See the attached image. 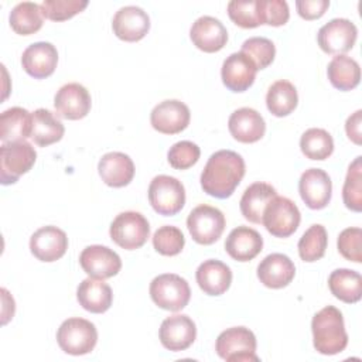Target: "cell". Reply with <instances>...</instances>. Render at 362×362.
I'll return each mask as SVG.
<instances>
[{
	"mask_svg": "<svg viewBox=\"0 0 362 362\" xmlns=\"http://www.w3.org/2000/svg\"><path fill=\"white\" fill-rule=\"evenodd\" d=\"M246 165L240 154L232 150L215 151L201 173L204 192L214 198H229L245 177Z\"/></svg>",
	"mask_w": 362,
	"mask_h": 362,
	"instance_id": "6da1fadb",
	"label": "cell"
},
{
	"mask_svg": "<svg viewBox=\"0 0 362 362\" xmlns=\"http://www.w3.org/2000/svg\"><path fill=\"white\" fill-rule=\"evenodd\" d=\"M311 331L314 348L322 355H337L348 345L342 313L334 305L324 307L313 317Z\"/></svg>",
	"mask_w": 362,
	"mask_h": 362,
	"instance_id": "7a4b0ae2",
	"label": "cell"
},
{
	"mask_svg": "<svg viewBox=\"0 0 362 362\" xmlns=\"http://www.w3.org/2000/svg\"><path fill=\"white\" fill-rule=\"evenodd\" d=\"M37 160V151L27 140L3 143L0 147V180L3 185L17 182Z\"/></svg>",
	"mask_w": 362,
	"mask_h": 362,
	"instance_id": "3957f363",
	"label": "cell"
},
{
	"mask_svg": "<svg viewBox=\"0 0 362 362\" xmlns=\"http://www.w3.org/2000/svg\"><path fill=\"white\" fill-rule=\"evenodd\" d=\"M57 342L59 348L69 355H85L93 351L98 342L96 327L85 318H68L57 331Z\"/></svg>",
	"mask_w": 362,
	"mask_h": 362,
	"instance_id": "277c9868",
	"label": "cell"
},
{
	"mask_svg": "<svg viewBox=\"0 0 362 362\" xmlns=\"http://www.w3.org/2000/svg\"><path fill=\"white\" fill-rule=\"evenodd\" d=\"M256 337L246 327H232L222 331L215 342L216 354L226 362L259 361Z\"/></svg>",
	"mask_w": 362,
	"mask_h": 362,
	"instance_id": "5b68a950",
	"label": "cell"
},
{
	"mask_svg": "<svg viewBox=\"0 0 362 362\" xmlns=\"http://www.w3.org/2000/svg\"><path fill=\"white\" fill-rule=\"evenodd\" d=\"M150 297L156 305L167 311H181L191 298V290L185 279L174 273H164L150 283Z\"/></svg>",
	"mask_w": 362,
	"mask_h": 362,
	"instance_id": "8992f818",
	"label": "cell"
},
{
	"mask_svg": "<svg viewBox=\"0 0 362 362\" xmlns=\"http://www.w3.org/2000/svg\"><path fill=\"white\" fill-rule=\"evenodd\" d=\"M148 201L157 214L173 216L184 208L185 188L175 177L157 175L148 185Z\"/></svg>",
	"mask_w": 362,
	"mask_h": 362,
	"instance_id": "52a82bcc",
	"label": "cell"
},
{
	"mask_svg": "<svg viewBox=\"0 0 362 362\" xmlns=\"http://www.w3.org/2000/svg\"><path fill=\"white\" fill-rule=\"evenodd\" d=\"M112 240L126 250L141 247L150 236L148 221L136 211H126L119 214L109 229Z\"/></svg>",
	"mask_w": 362,
	"mask_h": 362,
	"instance_id": "ba28073f",
	"label": "cell"
},
{
	"mask_svg": "<svg viewBox=\"0 0 362 362\" xmlns=\"http://www.w3.org/2000/svg\"><path fill=\"white\" fill-rule=\"evenodd\" d=\"M301 221V214L297 205L286 198L276 195L269 201L263 211L262 223L276 238H288L291 236Z\"/></svg>",
	"mask_w": 362,
	"mask_h": 362,
	"instance_id": "9c48e42d",
	"label": "cell"
},
{
	"mask_svg": "<svg viewBox=\"0 0 362 362\" xmlns=\"http://www.w3.org/2000/svg\"><path fill=\"white\" fill-rule=\"evenodd\" d=\"M225 223L222 211L205 204L195 206L187 218L189 235L199 245L215 243L223 233Z\"/></svg>",
	"mask_w": 362,
	"mask_h": 362,
	"instance_id": "30bf717a",
	"label": "cell"
},
{
	"mask_svg": "<svg viewBox=\"0 0 362 362\" xmlns=\"http://www.w3.org/2000/svg\"><path fill=\"white\" fill-rule=\"evenodd\" d=\"M358 37L356 25L348 18H332L317 34L320 48L325 54L344 55L351 51Z\"/></svg>",
	"mask_w": 362,
	"mask_h": 362,
	"instance_id": "8fae6325",
	"label": "cell"
},
{
	"mask_svg": "<svg viewBox=\"0 0 362 362\" xmlns=\"http://www.w3.org/2000/svg\"><path fill=\"white\" fill-rule=\"evenodd\" d=\"M79 263L89 277L99 280L110 279L122 269L120 256L102 245H90L85 247L79 255Z\"/></svg>",
	"mask_w": 362,
	"mask_h": 362,
	"instance_id": "7c38bea8",
	"label": "cell"
},
{
	"mask_svg": "<svg viewBox=\"0 0 362 362\" xmlns=\"http://www.w3.org/2000/svg\"><path fill=\"white\" fill-rule=\"evenodd\" d=\"M191 113L188 106L177 99L160 102L150 115V123L154 130L163 134H177L189 124Z\"/></svg>",
	"mask_w": 362,
	"mask_h": 362,
	"instance_id": "4fadbf2b",
	"label": "cell"
},
{
	"mask_svg": "<svg viewBox=\"0 0 362 362\" xmlns=\"http://www.w3.org/2000/svg\"><path fill=\"white\" fill-rule=\"evenodd\" d=\"M54 106L59 117L66 120H79L89 113L92 99L83 85L71 82L57 90Z\"/></svg>",
	"mask_w": 362,
	"mask_h": 362,
	"instance_id": "5bb4252c",
	"label": "cell"
},
{
	"mask_svg": "<svg viewBox=\"0 0 362 362\" xmlns=\"http://www.w3.org/2000/svg\"><path fill=\"white\" fill-rule=\"evenodd\" d=\"M158 338L163 346L168 351H185L197 338L195 322L185 314L167 317L160 325Z\"/></svg>",
	"mask_w": 362,
	"mask_h": 362,
	"instance_id": "9a60e30c",
	"label": "cell"
},
{
	"mask_svg": "<svg viewBox=\"0 0 362 362\" xmlns=\"http://www.w3.org/2000/svg\"><path fill=\"white\" fill-rule=\"evenodd\" d=\"M298 192L310 209H322L331 201V178L321 168H308L300 177Z\"/></svg>",
	"mask_w": 362,
	"mask_h": 362,
	"instance_id": "2e32d148",
	"label": "cell"
},
{
	"mask_svg": "<svg viewBox=\"0 0 362 362\" xmlns=\"http://www.w3.org/2000/svg\"><path fill=\"white\" fill-rule=\"evenodd\" d=\"M257 68L255 62L242 51L233 52L222 64L221 78L223 85L232 92L247 90L256 78Z\"/></svg>",
	"mask_w": 362,
	"mask_h": 362,
	"instance_id": "e0dca14e",
	"label": "cell"
},
{
	"mask_svg": "<svg viewBox=\"0 0 362 362\" xmlns=\"http://www.w3.org/2000/svg\"><path fill=\"white\" fill-rule=\"evenodd\" d=\"M112 28L115 35L126 42H136L146 37L150 30L148 14L137 6H126L116 11Z\"/></svg>",
	"mask_w": 362,
	"mask_h": 362,
	"instance_id": "ac0fdd59",
	"label": "cell"
},
{
	"mask_svg": "<svg viewBox=\"0 0 362 362\" xmlns=\"http://www.w3.org/2000/svg\"><path fill=\"white\" fill-rule=\"evenodd\" d=\"M68 249L66 233L52 225L37 229L30 238V250L41 262H55Z\"/></svg>",
	"mask_w": 362,
	"mask_h": 362,
	"instance_id": "d6986e66",
	"label": "cell"
},
{
	"mask_svg": "<svg viewBox=\"0 0 362 362\" xmlns=\"http://www.w3.org/2000/svg\"><path fill=\"white\" fill-rule=\"evenodd\" d=\"M189 37L198 49L212 54L221 51L226 45L228 30L218 18L202 16L191 25Z\"/></svg>",
	"mask_w": 362,
	"mask_h": 362,
	"instance_id": "ffe728a7",
	"label": "cell"
},
{
	"mask_svg": "<svg viewBox=\"0 0 362 362\" xmlns=\"http://www.w3.org/2000/svg\"><path fill=\"white\" fill-rule=\"evenodd\" d=\"M58 64V51L51 42L38 41L28 45L21 55L23 69L35 79H44L54 74Z\"/></svg>",
	"mask_w": 362,
	"mask_h": 362,
	"instance_id": "44dd1931",
	"label": "cell"
},
{
	"mask_svg": "<svg viewBox=\"0 0 362 362\" xmlns=\"http://www.w3.org/2000/svg\"><path fill=\"white\" fill-rule=\"evenodd\" d=\"M296 276L293 260L283 253L267 255L257 266V279L269 288H283L288 286Z\"/></svg>",
	"mask_w": 362,
	"mask_h": 362,
	"instance_id": "7402d4cb",
	"label": "cell"
},
{
	"mask_svg": "<svg viewBox=\"0 0 362 362\" xmlns=\"http://www.w3.org/2000/svg\"><path fill=\"white\" fill-rule=\"evenodd\" d=\"M228 129L232 137L240 143H256L266 132L263 116L252 107H240L235 110L228 120Z\"/></svg>",
	"mask_w": 362,
	"mask_h": 362,
	"instance_id": "603a6c76",
	"label": "cell"
},
{
	"mask_svg": "<svg viewBox=\"0 0 362 362\" xmlns=\"http://www.w3.org/2000/svg\"><path fill=\"white\" fill-rule=\"evenodd\" d=\"M102 181L113 188H122L132 182L134 177L133 160L120 151H110L102 156L98 164Z\"/></svg>",
	"mask_w": 362,
	"mask_h": 362,
	"instance_id": "cb8c5ba5",
	"label": "cell"
},
{
	"mask_svg": "<svg viewBox=\"0 0 362 362\" xmlns=\"http://www.w3.org/2000/svg\"><path fill=\"white\" fill-rule=\"evenodd\" d=\"M262 249V235L249 226H238L232 229L225 240L226 253L238 262H249L255 259Z\"/></svg>",
	"mask_w": 362,
	"mask_h": 362,
	"instance_id": "d4e9b609",
	"label": "cell"
},
{
	"mask_svg": "<svg viewBox=\"0 0 362 362\" xmlns=\"http://www.w3.org/2000/svg\"><path fill=\"white\" fill-rule=\"evenodd\" d=\"M195 279L205 294L221 296L230 287L232 272L223 262L209 259L198 266Z\"/></svg>",
	"mask_w": 362,
	"mask_h": 362,
	"instance_id": "484cf974",
	"label": "cell"
},
{
	"mask_svg": "<svg viewBox=\"0 0 362 362\" xmlns=\"http://www.w3.org/2000/svg\"><path fill=\"white\" fill-rule=\"evenodd\" d=\"M76 298L81 307L93 314L107 311L113 301V293L107 283L99 279H85L76 288Z\"/></svg>",
	"mask_w": 362,
	"mask_h": 362,
	"instance_id": "4316f807",
	"label": "cell"
},
{
	"mask_svg": "<svg viewBox=\"0 0 362 362\" xmlns=\"http://www.w3.org/2000/svg\"><path fill=\"white\" fill-rule=\"evenodd\" d=\"M277 195L274 187H272L267 182H253L250 184L239 202L240 212L245 219H247L252 223H262V216L266 205L272 198Z\"/></svg>",
	"mask_w": 362,
	"mask_h": 362,
	"instance_id": "83f0119b",
	"label": "cell"
},
{
	"mask_svg": "<svg viewBox=\"0 0 362 362\" xmlns=\"http://www.w3.org/2000/svg\"><path fill=\"white\" fill-rule=\"evenodd\" d=\"M33 113L24 107H10L0 115V139L3 143L31 137Z\"/></svg>",
	"mask_w": 362,
	"mask_h": 362,
	"instance_id": "f1b7e54d",
	"label": "cell"
},
{
	"mask_svg": "<svg viewBox=\"0 0 362 362\" xmlns=\"http://www.w3.org/2000/svg\"><path fill=\"white\" fill-rule=\"evenodd\" d=\"M65 127L61 120L48 109L40 107L33 113L31 140L40 146L47 147L62 139Z\"/></svg>",
	"mask_w": 362,
	"mask_h": 362,
	"instance_id": "f546056e",
	"label": "cell"
},
{
	"mask_svg": "<svg viewBox=\"0 0 362 362\" xmlns=\"http://www.w3.org/2000/svg\"><path fill=\"white\" fill-rule=\"evenodd\" d=\"M327 75L335 89L346 92L359 85L361 68L354 58L348 55H337L328 64Z\"/></svg>",
	"mask_w": 362,
	"mask_h": 362,
	"instance_id": "4dcf8cb0",
	"label": "cell"
},
{
	"mask_svg": "<svg viewBox=\"0 0 362 362\" xmlns=\"http://www.w3.org/2000/svg\"><path fill=\"white\" fill-rule=\"evenodd\" d=\"M328 287L334 297L354 304L362 297V276L351 269H337L328 277Z\"/></svg>",
	"mask_w": 362,
	"mask_h": 362,
	"instance_id": "1f68e13d",
	"label": "cell"
},
{
	"mask_svg": "<svg viewBox=\"0 0 362 362\" xmlns=\"http://www.w3.org/2000/svg\"><path fill=\"white\" fill-rule=\"evenodd\" d=\"M298 103V95L296 86L284 79L276 81L267 90L266 106L269 112L276 117L288 116Z\"/></svg>",
	"mask_w": 362,
	"mask_h": 362,
	"instance_id": "d6a6232c",
	"label": "cell"
},
{
	"mask_svg": "<svg viewBox=\"0 0 362 362\" xmlns=\"http://www.w3.org/2000/svg\"><path fill=\"white\" fill-rule=\"evenodd\" d=\"M10 27L20 35H31L37 33L44 23L41 6L33 1H23L10 11Z\"/></svg>",
	"mask_w": 362,
	"mask_h": 362,
	"instance_id": "836d02e7",
	"label": "cell"
},
{
	"mask_svg": "<svg viewBox=\"0 0 362 362\" xmlns=\"http://www.w3.org/2000/svg\"><path fill=\"white\" fill-rule=\"evenodd\" d=\"M300 148L307 158L322 161L332 154L334 140L327 130L311 127L303 133L300 139Z\"/></svg>",
	"mask_w": 362,
	"mask_h": 362,
	"instance_id": "e575fe53",
	"label": "cell"
},
{
	"mask_svg": "<svg viewBox=\"0 0 362 362\" xmlns=\"http://www.w3.org/2000/svg\"><path fill=\"white\" fill-rule=\"evenodd\" d=\"M328 245V235L322 225H311L300 238L297 249L301 260L313 263L320 260L325 255Z\"/></svg>",
	"mask_w": 362,
	"mask_h": 362,
	"instance_id": "d590c367",
	"label": "cell"
},
{
	"mask_svg": "<svg viewBox=\"0 0 362 362\" xmlns=\"http://www.w3.org/2000/svg\"><path fill=\"white\" fill-rule=\"evenodd\" d=\"M342 199L348 209L362 211V157L358 156L348 167L342 188Z\"/></svg>",
	"mask_w": 362,
	"mask_h": 362,
	"instance_id": "8d00e7d4",
	"label": "cell"
},
{
	"mask_svg": "<svg viewBox=\"0 0 362 362\" xmlns=\"http://www.w3.org/2000/svg\"><path fill=\"white\" fill-rule=\"evenodd\" d=\"M185 245V238L177 226L164 225L158 228L153 235V246L163 256L178 255Z\"/></svg>",
	"mask_w": 362,
	"mask_h": 362,
	"instance_id": "74e56055",
	"label": "cell"
},
{
	"mask_svg": "<svg viewBox=\"0 0 362 362\" xmlns=\"http://www.w3.org/2000/svg\"><path fill=\"white\" fill-rule=\"evenodd\" d=\"M240 51L255 62L257 71L267 68L274 61V55H276L274 44L264 37L247 38L242 44Z\"/></svg>",
	"mask_w": 362,
	"mask_h": 362,
	"instance_id": "f35d334b",
	"label": "cell"
},
{
	"mask_svg": "<svg viewBox=\"0 0 362 362\" xmlns=\"http://www.w3.org/2000/svg\"><path fill=\"white\" fill-rule=\"evenodd\" d=\"M42 16L51 21H65L83 11L86 0H44L41 4Z\"/></svg>",
	"mask_w": 362,
	"mask_h": 362,
	"instance_id": "ab89813d",
	"label": "cell"
},
{
	"mask_svg": "<svg viewBox=\"0 0 362 362\" xmlns=\"http://www.w3.org/2000/svg\"><path fill=\"white\" fill-rule=\"evenodd\" d=\"M229 18L242 28H255L262 25L260 13L257 10V0L247 1H229L228 3Z\"/></svg>",
	"mask_w": 362,
	"mask_h": 362,
	"instance_id": "60d3db41",
	"label": "cell"
},
{
	"mask_svg": "<svg viewBox=\"0 0 362 362\" xmlns=\"http://www.w3.org/2000/svg\"><path fill=\"white\" fill-rule=\"evenodd\" d=\"M199 156L201 150L195 143L182 140L170 147L167 153V160L173 168L187 170L199 160Z\"/></svg>",
	"mask_w": 362,
	"mask_h": 362,
	"instance_id": "b9f144b4",
	"label": "cell"
},
{
	"mask_svg": "<svg viewBox=\"0 0 362 362\" xmlns=\"http://www.w3.org/2000/svg\"><path fill=\"white\" fill-rule=\"evenodd\" d=\"M262 24L272 27L284 25L290 18L288 4L284 0H257Z\"/></svg>",
	"mask_w": 362,
	"mask_h": 362,
	"instance_id": "7bdbcfd3",
	"label": "cell"
},
{
	"mask_svg": "<svg viewBox=\"0 0 362 362\" xmlns=\"http://www.w3.org/2000/svg\"><path fill=\"white\" fill-rule=\"evenodd\" d=\"M361 242H362V229L361 228H346L338 236V240H337L338 252L346 260L361 263L362 262Z\"/></svg>",
	"mask_w": 362,
	"mask_h": 362,
	"instance_id": "ee69618b",
	"label": "cell"
},
{
	"mask_svg": "<svg viewBox=\"0 0 362 362\" xmlns=\"http://www.w3.org/2000/svg\"><path fill=\"white\" fill-rule=\"evenodd\" d=\"M296 7L298 16L304 20H317L329 7V0H298L296 1Z\"/></svg>",
	"mask_w": 362,
	"mask_h": 362,
	"instance_id": "f6af8a7d",
	"label": "cell"
},
{
	"mask_svg": "<svg viewBox=\"0 0 362 362\" xmlns=\"http://www.w3.org/2000/svg\"><path fill=\"white\" fill-rule=\"evenodd\" d=\"M361 123H362V110H356L354 115H351L346 119V123H345V132L348 139L358 146H361L362 143Z\"/></svg>",
	"mask_w": 362,
	"mask_h": 362,
	"instance_id": "bcb514c9",
	"label": "cell"
}]
</instances>
